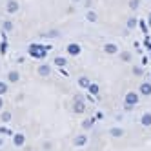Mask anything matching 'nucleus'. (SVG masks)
Listing matches in <instances>:
<instances>
[]
</instances>
